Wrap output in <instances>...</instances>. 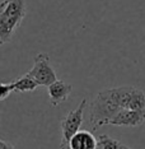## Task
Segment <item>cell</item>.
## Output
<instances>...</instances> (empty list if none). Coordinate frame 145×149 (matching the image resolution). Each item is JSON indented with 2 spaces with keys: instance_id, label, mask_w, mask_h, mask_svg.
Returning a JSON list of instances; mask_svg holds the SVG:
<instances>
[{
  "instance_id": "5b68a950",
  "label": "cell",
  "mask_w": 145,
  "mask_h": 149,
  "mask_svg": "<svg viewBox=\"0 0 145 149\" xmlns=\"http://www.w3.org/2000/svg\"><path fill=\"white\" fill-rule=\"evenodd\" d=\"M29 77H32L40 86L50 87L52 83L57 80L56 72L50 63V57L47 54H37L35 56V63H33L32 69L28 73Z\"/></svg>"
},
{
  "instance_id": "9c48e42d",
  "label": "cell",
  "mask_w": 145,
  "mask_h": 149,
  "mask_svg": "<svg viewBox=\"0 0 145 149\" xmlns=\"http://www.w3.org/2000/svg\"><path fill=\"white\" fill-rule=\"evenodd\" d=\"M14 83V88H15V92H19V93H24V92H32V91L37 89V87L40 86L38 83L33 79L32 77H29L28 74L23 75L21 78L15 80Z\"/></svg>"
},
{
  "instance_id": "4fadbf2b",
  "label": "cell",
  "mask_w": 145,
  "mask_h": 149,
  "mask_svg": "<svg viewBox=\"0 0 145 149\" xmlns=\"http://www.w3.org/2000/svg\"><path fill=\"white\" fill-rule=\"evenodd\" d=\"M97 149H98V148H97Z\"/></svg>"
},
{
  "instance_id": "3957f363",
  "label": "cell",
  "mask_w": 145,
  "mask_h": 149,
  "mask_svg": "<svg viewBox=\"0 0 145 149\" xmlns=\"http://www.w3.org/2000/svg\"><path fill=\"white\" fill-rule=\"evenodd\" d=\"M87 103L88 100L83 98L82 102L78 104V107L70 111L65 117L61 120L60 127H61V144H60V149H70L69 144L71 138L75 135L78 131H80V126L83 124V115L87 108Z\"/></svg>"
},
{
  "instance_id": "8992f818",
  "label": "cell",
  "mask_w": 145,
  "mask_h": 149,
  "mask_svg": "<svg viewBox=\"0 0 145 149\" xmlns=\"http://www.w3.org/2000/svg\"><path fill=\"white\" fill-rule=\"evenodd\" d=\"M50 96V103L52 107H57L59 104L66 102L69 100V96L73 92V86L64 80L57 79L55 83H52L50 87H47Z\"/></svg>"
},
{
  "instance_id": "30bf717a",
  "label": "cell",
  "mask_w": 145,
  "mask_h": 149,
  "mask_svg": "<svg viewBox=\"0 0 145 149\" xmlns=\"http://www.w3.org/2000/svg\"><path fill=\"white\" fill-rule=\"evenodd\" d=\"M97 141H98V149H127V147L125 144H122L121 141L116 140V139L108 136V135L103 134L99 135L97 138Z\"/></svg>"
},
{
  "instance_id": "277c9868",
  "label": "cell",
  "mask_w": 145,
  "mask_h": 149,
  "mask_svg": "<svg viewBox=\"0 0 145 149\" xmlns=\"http://www.w3.org/2000/svg\"><path fill=\"white\" fill-rule=\"evenodd\" d=\"M111 93L121 108L145 113V93L136 87L110 88Z\"/></svg>"
},
{
  "instance_id": "ba28073f",
  "label": "cell",
  "mask_w": 145,
  "mask_h": 149,
  "mask_svg": "<svg viewBox=\"0 0 145 149\" xmlns=\"http://www.w3.org/2000/svg\"><path fill=\"white\" fill-rule=\"evenodd\" d=\"M98 141L92 131L80 130L70 140V149H97Z\"/></svg>"
},
{
  "instance_id": "7c38bea8",
  "label": "cell",
  "mask_w": 145,
  "mask_h": 149,
  "mask_svg": "<svg viewBox=\"0 0 145 149\" xmlns=\"http://www.w3.org/2000/svg\"><path fill=\"white\" fill-rule=\"evenodd\" d=\"M0 149H15L10 143H6L5 140H0Z\"/></svg>"
},
{
  "instance_id": "8fae6325",
  "label": "cell",
  "mask_w": 145,
  "mask_h": 149,
  "mask_svg": "<svg viewBox=\"0 0 145 149\" xmlns=\"http://www.w3.org/2000/svg\"><path fill=\"white\" fill-rule=\"evenodd\" d=\"M12 92H15L14 83H1V86H0V100L5 101Z\"/></svg>"
},
{
  "instance_id": "6da1fadb",
  "label": "cell",
  "mask_w": 145,
  "mask_h": 149,
  "mask_svg": "<svg viewBox=\"0 0 145 149\" xmlns=\"http://www.w3.org/2000/svg\"><path fill=\"white\" fill-rule=\"evenodd\" d=\"M120 110L122 108L113 98L110 88L101 91L93 100L89 108V125L92 131L98 130V127L104 125H110Z\"/></svg>"
},
{
  "instance_id": "7a4b0ae2",
  "label": "cell",
  "mask_w": 145,
  "mask_h": 149,
  "mask_svg": "<svg viewBox=\"0 0 145 149\" xmlns=\"http://www.w3.org/2000/svg\"><path fill=\"white\" fill-rule=\"evenodd\" d=\"M27 13L26 0H4L0 5V43L9 42Z\"/></svg>"
},
{
  "instance_id": "52a82bcc",
  "label": "cell",
  "mask_w": 145,
  "mask_h": 149,
  "mask_svg": "<svg viewBox=\"0 0 145 149\" xmlns=\"http://www.w3.org/2000/svg\"><path fill=\"white\" fill-rule=\"evenodd\" d=\"M145 121V113L139 112V111H133L127 110V108H122L120 110V112L113 117V120L111 121L110 125L113 126H140Z\"/></svg>"
}]
</instances>
